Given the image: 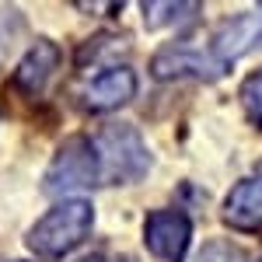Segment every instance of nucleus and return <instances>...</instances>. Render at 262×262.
Wrapping results in <instances>:
<instances>
[{
    "label": "nucleus",
    "instance_id": "1",
    "mask_svg": "<svg viewBox=\"0 0 262 262\" xmlns=\"http://www.w3.org/2000/svg\"><path fill=\"white\" fill-rule=\"evenodd\" d=\"M91 224H95V210L88 200H63L28 231V248L39 259H63L88 238Z\"/></svg>",
    "mask_w": 262,
    "mask_h": 262
},
{
    "label": "nucleus",
    "instance_id": "2",
    "mask_svg": "<svg viewBox=\"0 0 262 262\" xmlns=\"http://www.w3.org/2000/svg\"><path fill=\"white\" fill-rule=\"evenodd\" d=\"M95 158H98V182H140L150 171V154L143 147L140 133L126 122H112L98 129V137L91 140Z\"/></svg>",
    "mask_w": 262,
    "mask_h": 262
},
{
    "label": "nucleus",
    "instance_id": "3",
    "mask_svg": "<svg viewBox=\"0 0 262 262\" xmlns=\"http://www.w3.org/2000/svg\"><path fill=\"white\" fill-rule=\"evenodd\" d=\"M98 185V158L88 137H70L56 150V158L46 171V189L49 192H74V189H88Z\"/></svg>",
    "mask_w": 262,
    "mask_h": 262
},
{
    "label": "nucleus",
    "instance_id": "4",
    "mask_svg": "<svg viewBox=\"0 0 262 262\" xmlns=\"http://www.w3.org/2000/svg\"><path fill=\"white\" fill-rule=\"evenodd\" d=\"M224 67L213 53L206 49H196V46H185V42H175V46H164L161 53L150 60V74L154 77H203V81H217L221 77Z\"/></svg>",
    "mask_w": 262,
    "mask_h": 262
},
{
    "label": "nucleus",
    "instance_id": "5",
    "mask_svg": "<svg viewBox=\"0 0 262 262\" xmlns=\"http://www.w3.org/2000/svg\"><path fill=\"white\" fill-rule=\"evenodd\" d=\"M143 238H147V248L158 259L182 262L185 248H189V238H192V224H189V217L182 210H154L147 217Z\"/></svg>",
    "mask_w": 262,
    "mask_h": 262
},
{
    "label": "nucleus",
    "instance_id": "6",
    "mask_svg": "<svg viewBox=\"0 0 262 262\" xmlns=\"http://www.w3.org/2000/svg\"><path fill=\"white\" fill-rule=\"evenodd\" d=\"M137 95V74L129 67H105L84 88V105L95 112H112Z\"/></svg>",
    "mask_w": 262,
    "mask_h": 262
},
{
    "label": "nucleus",
    "instance_id": "7",
    "mask_svg": "<svg viewBox=\"0 0 262 262\" xmlns=\"http://www.w3.org/2000/svg\"><path fill=\"white\" fill-rule=\"evenodd\" d=\"M259 46H262V14H238L213 35V49L210 53L227 67L231 60H238V56L259 49Z\"/></svg>",
    "mask_w": 262,
    "mask_h": 262
},
{
    "label": "nucleus",
    "instance_id": "8",
    "mask_svg": "<svg viewBox=\"0 0 262 262\" xmlns=\"http://www.w3.org/2000/svg\"><path fill=\"white\" fill-rule=\"evenodd\" d=\"M224 221L238 231H259L262 227V171L238 182L224 200Z\"/></svg>",
    "mask_w": 262,
    "mask_h": 262
},
{
    "label": "nucleus",
    "instance_id": "9",
    "mask_svg": "<svg viewBox=\"0 0 262 262\" xmlns=\"http://www.w3.org/2000/svg\"><path fill=\"white\" fill-rule=\"evenodd\" d=\"M56 67H60V49H56V42L39 39L28 53H25V60L18 63L14 84H18L21 91H28V95H39L42 88H46V81L53 77Z\"/></svg>",
    "mask_w": 262,
    "mask_h": 262
},
{
    "label": "nucleus",
    "instance_id": "10",
    "mask_svg": "<svg viewBox=\"0 0 262 262\" xmlns=\"http://www.w3.org/2000/svg\"><path fill=\"white\" fill-rule=\"evenodd\" d=\"M200 11V4H143V25L147 28H161V25H175L185 21Z\"/></svg>",
    "mask_w": 262,
    "mask_h": 262
},
{
    "label": "nucleus",
    "instance_id": "11",
    "mask_svg": "<svg viewBox=\"0 0 262 262\" xmlns=\"http://www.w3.org/2000/svg\"><path fill=\"white\" fill-rule=\"evenodd\" d=\"M242 105H245V112H248V119L262 126V70L252 74L242 84Z\"/></svg>",
    "mask_w": 262,
    "mask_h": 262
},
{
    "label": "nucleus",
    "instance_id": "12",
    "mask_svg": "<svg viewBox=\"0 0 262 262\" xmlns=\"http://www.w3.org/2000/svg\"><path fill=\"white\" fill-rule=\"evenodd\" d=\"M21 28H25V21L14 7H0V60L7 56V49L14 46V39L21 35Z\"/></svg>",
    "mask_w": 262,
    "mask_h": 262
},
{
    "label": "nucleus",
    "instance_id": "13",
    "mask_svg": "<svg viewBox=\"0 0 262 262\" xmlns=\"http://www.w3.org/2000/svg\"><path fill=\"white\" fill-rule=\"evenodd\" d=\"M81 262H105L101 255H91V259H81Z\"/></svg>",
    "mask_w": 262,
    "mask_h": 262
}]
</instances>
